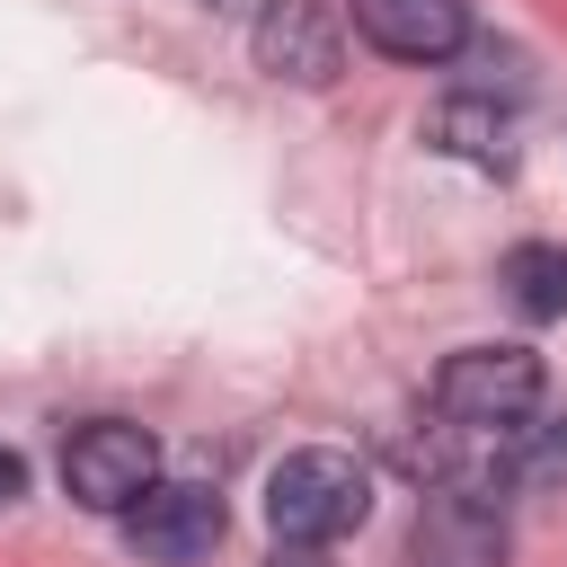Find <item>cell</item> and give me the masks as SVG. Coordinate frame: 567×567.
<instances>
[{"instance_id": "5", "label": "cell", "mask_w": 567, "mask_h": 567, "mask_svg": "<svg viewBox=\"0 0 567 567\" xmlns=\"http://www.w3.org/2000/svg\"><path fill=\"white\" fill-rule=\"evenodd\" d=\"M115 523H124V549H133V558H151V567H195V558L221 549L230 505H221L204 478H151V496H142L133 514H115Z\"/></svg>"}, {"instance_id": "11", "label": "cell", "mask_w": 567, "mask_h": 567, "mask_svg": "<svg viewBox=\"0 0 567 567\" xmlns=\"http://www.w3.org/2000/svg\"><path fill=\"white\" fill-rule=\"evenodd\" d=\"M275 567H319V549L310 540H275Z\"/></svg>"}, {"instance_id": "9", "label": "cell", "mask_w": 567, "mask_h": 567, "mask_svg": "<svg viewBox=\"0 0 567 567\" xmlns=\"http://www.w3.org/2000/svg\"><path fill=\"white\" fill-rule=\"evenodd\" d=\"M496 284H505V301H514L523 319H567V248H558V239H523V248H505Z\"/></svg>"}, {"instance_id": "4", "label": "cell", "mask_w": 567, "mask_h": 567, "mask_svg": "<svg viewBox=\"0 0 567 567\" xmlns=\"http://www.w3.org/2000/svg\"><path fill=\"white\" fill-rule=\"evenodd\" d=\"M151 478H159V443H151L142 425H124V416L71 425V443H62V487H71L89 514H133V505L151 496Z\"/></svg>"}, {"instance_id": "6", "label": "cell", "mask_w": 567, "mask_h": 567, "mask_svg": "<svg viewBox=\"0 0 567 567\" xmlns=\"http://www.w3.org/2000/svg\"><path fill=\"white\" fill-rule=\"evenodd\" d=\"M248 53H257L266 80L319 89V80H337V62H346V27H337L328 0H266L257 27H248Z\"/></svg>"}, {"instance_id": "3", "label": "cell", "mask_w": 567, "mask_h": 567, "mask_svg": "<svg viewBox=\"0 0 567 567\" xmlns=\"http://www.w3.org/2000/svg\"><path fill=\"white\" fill-rule=\"evenodd\" d=\"M408 558H416V567H505V558H514L505 496L478 487V478H434L425 505H416Z\"/></svg>"}, {"instance_id": "8", "label": "cell", "mask_w": 567, "mask_h": 567, "mask_svg": "<svg viewBox=\"0 0 567 567\" xmlns=\"http://www.w3.org/2000/svg\"><path fill=\"white\" fill-rule=\"evenodd\" d=\"M425 142L452 151V159H470V168H514V115H505L487 89L443 97V106L425 115Z\"/></svg>"}, {"instance_id": "2", "label": "cell", "mask_w": 567, "mask_h": 567, "mask_svg": "<svg viewBox=\"0 0 567 567\" xmlns=\"http://www.w3.org/2000/svg\"><path fill=\"white\" fill-rule=\"evenodd\" d=\"M540 390H549V372H540L532 346H461L434 372V416L470 425V434H505L540 408Z\"/></svg>"}, {"instance_id": "7", "label": "cell", "mask_w": 567, "mask_h": 567, "mask_svg": "<svg viewBox=\"0 0 567 567\" xmlns=\"http://www.w3.org/2000/svg\"><path fill=\"white\" fill-rule=\"evenodd\" d=\"M354 35L390 62H452L470 44V0H354Z\"/></svg>"}, {"instance_id": "1", "label": "cell", "mask_w": 567, "mask_h": 567, "mask_svg": "<svg viewBox=\"0 0 567 567\" xmlns=\"http://www.w3.org/2000/svg\"><path fill=\"white\" fill-rule=\"evenodd\" d=\"M363 514H372V470H363L354 452H337V443L284 452V461L266 470V523H275V540L328 549V540H346Z\"/></svg>"}, {"instance_id": "10", "label": "cell", "mask_w": 567, "mask_h": 567, "mask_svg": "<svg viewBox=\"0 0 567 567\" xmlns=\"http://www.w3.org/2000/svg\"><path fill=\"white\" fill-rule=\"evenodd\" d=\"M18 496H27V461L0 443V505H18Z\"/></svg>"}]
</instances>
